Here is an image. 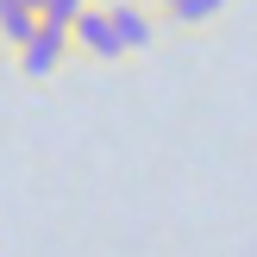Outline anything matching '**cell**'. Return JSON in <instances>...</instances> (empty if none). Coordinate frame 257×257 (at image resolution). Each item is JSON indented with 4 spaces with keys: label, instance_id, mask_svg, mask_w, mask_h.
Returning a JSON list of instances; mask_svg holds the SVG:
<instances>
[{
    "label": "cell",
    "instance_id": "5",
    "mask_svg": "<svg viewBox=\"0 0 257 257\" xmlns=\"http://www.w3.org/2000/svg\"><path fill=\"white\" fill-rule=\"evenodd\" d=\"M226 13V0H176L170 13H163V25H182V32H195V25H213Z\"/></svg>",
    "mask_w": 257,
    "mask_h": 257
},
{
    "label": "cell",
    "instance_id": "8",
    "mask_svg": "<svg viewBox=\"0 0 257 257\" xmlns=\"http://www.w3.org/2000/svg\"><path fill=\"white\" fill-rule=\"evenodd\" d=\"M151 7H157V13H170V7H176V0H151Z\"/></svg>",
    "mask_w": 257,
    "mask_h": 257
},
{
    "label": "cell",
    "instance_id": "1",
    "mask_svg": "<svg viewBox=\"0 0 257 257\" xmlns=\"http://www.w3.org/2000/svg\"><path fill=\"white\" fill-rule=\"evenodd\" d=\"M69 50H75V44H69V32H63V25L38 19V32L25 38L13 57H19V75H25V82H50V75L69 63Z\"/></svg>",
    "mask_w": 257,
    "mask_h": 257
},
{
    "label": "cell",
    "instance_id": "4",
    "mask_svg": "<svg viewBox=\"0 0 257 257\" xmlns=\"http://www.w3.org/2000/svg\"><path fill=\"white\" fill-rule=\"evenodd\" d=\"M32 32H38V13H32V7H19V0H0V44L19 50Z\"/></svg>",
    "mask_w": 257,
    "mask_h": 257
},
{
    "label": "cell",
    "instance_id": "6",
    "mask_svg": "<svg viewBox=\"0 0 257 257\" xmlns=\"http://www.w3.org/2000/svg\"><path fill=\"white\" fill-rule=\"evenodd\" d=\"M88 7H94V0H44V13H38V19H50V25H63V32H69Z\"/></svg>",
    "mask_w": 257,
    "mask_h": 257
},
{
    "label": "cell",
    "instance_id": "2",
    "mask_svg": "<svg viewBox=\"0 0 257 257\" xmlns=\"http://www.w3.org/2000/svg\"><path fill=\"white\" fill-rule=\"evenodd\" d=\"M69 44L82 50V57H94V63H119V57H125V44H119V32H113L107 7H88L82 19L69 25Z\"/></svg>",
    "mask_w": 257,
    "mask_h": 257
},
{
    "label": "cell",
    "instance_id": "7",
    "mask_svg": "<svg viewBox=\"0 0 257 257\" xmlns=\"http://www.w3.org/2000/svg\"><path fill=\"white\" fill-rule=\"evenodd\" d=\"M19 7H32V13H44V0H19Z\"/></svg>",
    "mask_w": 257,
    "mask_h": 257
},
{
    "label": "cell",
    "instance_id": "3",
    "mask_svg": "<svg viewBox=\"0 0 257 257\" xmlns=\"http://www.w3.org/2000/svg\"><path fill=\"white\" fill-rule=\"evenodd\" d=\"M107 19H113V32H119V44H125V50H151L157 19H151L145 0H107Z\"/></svg>",
    "mask_w": 257,
    "mask_h": 257
}]
</instances>
